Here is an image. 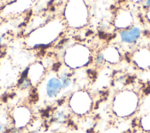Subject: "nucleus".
Instances as JSON below:
<instances>
[{
  "instance_id": "nucleus-1",
  "label": "nucleus",
  "mask_w": 150,
  "mask_h": 133,
  "mask_svg": "<svg viewBox=\"0 0 150 133\" xmlns=\"http://www.w3.org/2000/svg\"><path fill=\"white\" fill-rule=\"evenodd\" d=\"M142 98L139 93L132 89L117 91L112 98L110 108L112 114L120 119H128L139 111Z\"/></svg>"
},
{
  "instance_id": "nucleus-2",
  "label": "nucleus",
  "mask_w": 150,
  "mask_h": 133,
  "mask_svg": "<svg viewBox=\"0 0 150 133\" xmlns=\"http://www.w3.org/2000/svg\"><path fill=\"white\" fill-rule=\"evenodd\" d=\"M70 107L77 114L85 116L93 108V100L91 95L86 90H80L72 95L70 100Z\"/></svg>"
},
{
  "instance_id": "nucleus-3",
  "label": "nucleus",
  "mask_w": 150,
  "mask_h": 133,
  "mask_svg": "<svg viewBox=\"0 0 150 133\" xmlns=\"http://www.w3.org/2000/svg\"><path fill=\"white\" fill-rule=\"evenodd\" d=\"M130 61L134 67L141 72L150 70V47L142 46L133 50Z\"/></svg>"
},
{
  "instance_id": "nucleus-4",
  "label": "nucleus",
  "mask_w": 150,
  "mask_h": 133,
  "mask_svg": "<svg viewBox=\"0 0 150 133\" xmlns=\"http://www.w3.org/2000/svg\"><path fill=\"white\" fill-rule=\"evenodd\" d=\"M112 23L118 31L129 29L135 24L134 13L129 9H118L114 15Z\"/></svg>"
},
{
  "instance_id": "nucleus-5",
  "label": "nucleus",
  "mask_w": 150,
  "mask_h": 133,
  "mask_svg": "<svg viewBox=\"0 0 150 133\" xmlns=\"http://www.w3.org/2000/svg\"><path fill=\"white\" fill-rule=\"evenodd\" d=\"M142 35L143 30L142 27L135 24L129 29L118 31L117 38L122 45L132 46L140 41Z\"/></svg>"
},
{
  "instance_id": "nucleus-6",
  "label": "nucleus",
  "mask_w": 150,
  "mask_h": 133,
  "mask_svg": "<svg viewBox=\"0 0 150 133\" xmlns=\"http://www.w3.org/2000/svg\"><path fill=\"white\" fill-rule=\"evenodd\" d=\"M104 64L111 66L119 64L123 59V55L120 48L116 45H109L101 51Z\"/></svg>"
},
{
  "instance_id": "nucleus-7",
  "label": "nucleus",
  "mask_w": 150,
  "mask_h": 133,
  "mask_svg": "<svg viewBox=\"0 0 150 133\" xmlns=\"http://www.w3.org/2000/svg\"><path fill=\"white\" fill-rule=\"evenodd\" d=\"M63 90V85L60 79L53 76L45 83V94L46 98L53 100L57 98Z\"/></svg>"
},
{
  "instance_id": "nucleus-8",
  "label": "nucleus",
  "mask_w": 150,
  "mask_h": 133,
  "mask_svg": "<svg viewBox=\"0 0 150 133\" xmlns=\"http://www.w3.org/2000/svg\"><path fill=\"white\" fill-rule=\"evenodd\" d=\"M13 120L18 127H21L30 123L31 120L30 111L24 107H19L13 112Z\"/></svg>"
},
{
  "instance_id": "nucleus-9",
  "label": "nucleus",
  "mask_w": 150,
  "mask_h": 133,
  "mask_svg": "<svg viewBox=\"0 0 150 133\" xmlns=\"http://www.w3.org/2000/svg\"><path fill=\"white\" fill-rule=\"evenodd\" d=\"M140 128L145 131H150V112L142 114L138 120Z\"/></svg>"
},
{
  "instance_id": "nucleus-10",
  "label": "nucleus",
  "mask_w": 150,
  "mask_h": 133,
  "mask_svg": "<svg viewBox=\"0 0 150 133\" xmlns=\"http://www.w3.org/2000/svg\"><path fill=\"white\" fill-rule=\"evenodd\" d=\"M60 80L63 85V90L67 89L72 83V80L69 75L66 72H63L60 75Z\"/></svg>"
},
{
  "instance_id": "nucleus-11",
  "label": "nucleus",
  "mask_w": 150,
  "mask_h": 133,
  "mask_svg": "<svg viewBox=\"0 0 150 133\" xmlns=\"http://www.w3.org/2000/svg\"><path fill=\"white\" fill-rule=\"evenodd\" d=\"M54 118L57 121L59 122H63L66 120L67 118V114L66 113L64 110H58L56 111L54 114Z\"/></svg>"
},
{
  "instance_id": "nucleus-12",
  "label": "nucleus",
  "mask_w": 150,
  "mask_h": 133,
  "mask_svg": "<svg viewBox=\"0 0 150 133\" xmlns=\"http://www.w3.org/2000/svg\"><path fill=\"white\" fill-rule=\"evenodd\" d=\"M145 19L148 23L150 25V8L146 9L145 12Z\"/></svg>"
},
{
  "instance_id": "nucleus-13",
  "label": "nucleus",
  "mask_w": 150,
  "mask_h": 133,
  "mask_svg": "<svg viewBox=\"0 0 150 133\" xmlns=\"http://www.w3.org/2000/svg\"><path fill=\"white\" fill-rule=\"evenodd\" d=\"M144 7L145 9H147L150 8V0H145L144 4Z\"/></svg>"
},
{
  "instance_id": "nucleus-14",
  "label": "nucleus",
  "mask_w": 150,
  "mask_h": 133,
  "mask_svg": "<svg viewBox=\"0 0 150 133\" xmlns=\"http://www.w3.org/2000/svg\"><path fill=\"white\" fill-rule=\"evenodd\" d=\"M2 128H3V126H2V122H1V121H0V132L2 131Z\"/></svg>"
},
{
  "instance_id": "nucleus-15",
  "label": "nucleus",
  "mask_w": 150,
  "mask_h": 133,
  "mask_svg": "<svg viewBox=\"0 0 150 133\" xmlns=\"http://www.w3.org/2000/svg\"><path fill=\"white\" fill-rule=\"evenodd\" d=\"M1 43H2V38H1V37H0V47H1Z\"/></svg>"
}]
</instances>
